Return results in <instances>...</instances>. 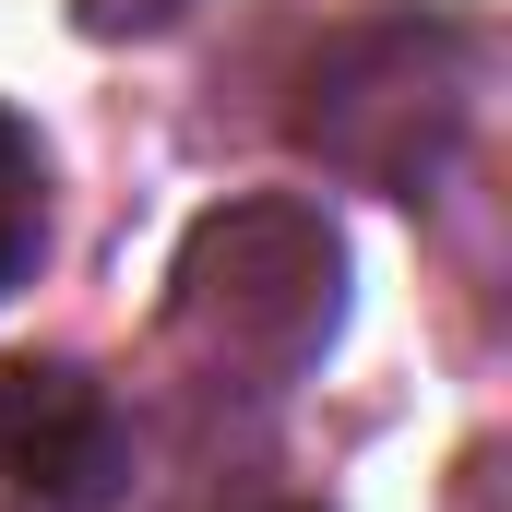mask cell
<instances>
[{
  "instance_id": "3957f363",
  "label": "cell",
  "mask_w": 512,
  "mask_h": 512,
  "mask_svg": "<svg viewBox=\"0 0 512 512\" xmlns=\"http://www.w3.org/2000/svg\"><path fill=\"white\" fill-rule=\"evenodd\" d=\"M131 417L84 358H0V512H120Z\"/></svg>"
},
{
  "instance_id": "6da1fadb",
  "label": "cell",
  "mask_w": 512,
  "mask_h": 512,
  "mask_svg": "<svg viewBox=\"0 0 512 512\" xmlns=\"http://www.w3.org/2000/svg\"><path fill=\"white\" fill-rule=\"evenodd\" d=\"M346 322V239L322 203H227L179 239L167 274V346L191 382L286 393Z\"/></svg>"
},
{
  "instance_id": "5b68a950",
  "label": "cell",
  "mask_w": 512,
  "mask_h": 512,
  "mask_svg": "<svg viewBox=\"0 0 512 512\" xmlns=\"http://www.w3.org/2000/svg\"><path fill=\"white\" fill-rule=\"evenodd\" d=\"M286 512H310V501H286Z\"/></svg>"
},
{
  "instance_id": "277c9868",
  "label": "cell",
  "mask_w": 512,
  "mask_h": 512,
  "mask_svg": "<svg viewBox=\"0 0 512 512\" xmlns=\"http://www.w3.org/2000/svg\"><path fill=\"white\" fill-rule=\"evenodd\" d=\"M36 251H48V143L24 108H0V298L36 274Z\"/></svg>"
},
{
  "instance_id": "7a4b0ae2",
  "label": "cell",
  "mask_w": 512,
  "mask_h": 512,
  "mask_svg": "<svg viewBox=\"0 0 512 512\" xmlns=\"http://www.w3.org/2000/svg\"><path fill=\"white\" fill-rule=\"evenodd\" d=\"M477 36L465 24H417V12H382V24H346L310 72V108H298V143L382 179L417 203V179L441 167V143L465 131L477 84H465Z\"/></svg>"
}]
</instances>
